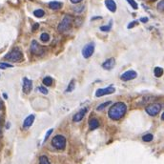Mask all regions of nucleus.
<instances>
[{
    "label": "nucleus",
    "instance_id": "obj_5",
    "mask_svg": "<svg viewBox=\"0 0 164 164\" xmlns=\"http://www.w3.org/2000/svg\"><path fill=\"white\" fill-rule=\"evenodd\" d=\"M145 110H146V113H147L149 115L155 117V115H157L160 112V110H161V105L159 103H154V104H151V105L146 107Z\"/></svg>",
    "mask_w": 164,
    "mask_h": 164
},
{
    "label": "nucleus",
    "instance_id": "obj_27",
    "mask_svg": "<svg viewBox=\"0 0 164 164\" xmlns=\"http://www.w3.org/2000/svg\"><path fill=\"white\" fill-rule=\"evenodd\" d=\"M112 28V24L110 23L108 26H102V27H100V31H102V32H109L110 30H111Z\"/></svg>",
    "mask_w": 164,
    "mask_h": 164
},
{
    "label": "nucleus",
    "instance_id": "obj_32",
    "mask_svg": "<svg viewBox=\"0 0 164 164\" xmlns=\"http://www.w3.org/2000/svg\"><path fill=\"white\" fill-rule=\"evenodd\" d=\"M138 21H133V22H131L129 25H128V29H132L133 27H135L136 25H138Z\"/></svg>",
    "mask_w": 164,
    "mask_h": 164
},
{
    "label": "nucleus",
    "instance_id": "obj_2",
    "mask_svg": "<svg viewBox=\"0 0 164 164\" xmlns=\"http://www.w3.org/2000/svg\"><path fill=\"white\" fill-rule=\"evenodd\" d=\"M5 59H7L8 61H11V62L21 61L23 59L22 52L18 49V48H14L13 50H11L10 53L5 55Z\"/></svg>",
    "mask_w": 164,
    "mask_h": 164
},
{
    "label": "nucleus",
    "instance_id": "obj_36",
    "mask_svg": "<svg viewBox=\"0 0 164 164\" xmlns=\"http://www.w3.org/2000/svg\"><path fill=\"white\" fill-rule=\"evenodd\" d=\"M82 0H71V2L72 3H74V4H76V3H79V2H81Z\"/></svg>",
    "mask_w": 164,
    "mask_h": 164
},
{
    "label": "nucleus",
    "instance_id": "obj_22",
    "mask_svg": "<svg viewBox=\"0 0 164 164\" xmlns=\"http://www.w3.org/2000/svg\"><path fill=\"white\" fill-rule=\"evenodd\" d=\"M153 138H154V136L152 135V134H147V135H145V136H143V141H145V142H150L153 140Z\"/></svg>",
    "mask_w": 164,
    "mask_h": 164
},
{
    "label": "nucleus",
    "instance_id": "obj_37",
    "mask_svg": "<svg viewBox=\"0 0 164 164\" xmlns=\"http://www.w3.org/2000/svg\"><path fill=\"white\" fill-rule=\"evenodd\" d=\"M1 108H2V101L0 100V110H1Z\"/></svg>",
    "mask_w": 164,
    "mask_h": 164
},
{
    "label": "nucleus",
    "instance_id": "obj_9",
    "mask_svg": "<svg viewBox=\"0 0 164 164\" xmlns=\"http://www.w3.org/2000/svg\"><path fill=\"white\" fill-rule=\"evenodd\" d=\"M115 92V89L114 87H107V88H103V89H98V90L95 92V97H103V95H106V94H114Z\"/></svg>",
    "mask_w": 164,
    "mask_h": 164
},
{
    "label": "nucleus",
    "instance_id": "obj_29",
    "mask_svg": "<svg viewBox=\"0 0 164 164\" xmlns=\"http://www.w3.org/2000/svg\"><path fill=\"white\" fill-rule=\"evenodd\" d=\"M83 9H84V6L80 5V6H77V7L74 8V11H76V13H81V11H83Z\"/></svg>",
    "mask_w": 164,
    "mask_h": 164
},
{
    "label": "nucleus",
    "instance_id": "obj_6",
    "mask_svg": "<svg viewBox=\"0 0 164 164\" xmlns=\"http://www.w3.org/2000/svg\"><path fill=\"white\" fill-rule=\"evenodd\" d=\"M94 52V43H89L87 45H85L82 50V55L85 58H89L93 55Z\"/></svg>",
    "mask_w": 164,
    "mask_h": 164
},
{
    "label": "nucleus",
    "instance_id": "obj_39",
    "mask_svg": "<svg viewBox=\"0 0 164 164\" xmlns=\"http://www.w3.org/2000/svg\"><path fill=\"white\" fill-rule=\"evenodd\" d=\"M152 1H156V0H152Z\"/></svg>",
    "mask_w": 164,
    "mask_h": 164
},
{
    "label": "nucleus",
    "instance_id": "obj_8",
    "mask_svg": "<svg viewBox=\"0 0 164 164\" xmlns=\"http://www.w3.org/2000/svg\"><path fill=\"white\" fill-rule=\"evenodd\" d=\"M136 76H138L136 72L133 71V70H130V71H127V72H125V73L122 74L121 76H120V79L123 80V81H129V80L135 79Z\"/></svg>",
    "mask_w": 164,
    "mask_h": 164
},
{
    "label": "nucleus",
    "instance_id": "obj_13",
    "mask_svg": "<svg viewBox=\"0 0 164 164\" xmlns=\"http://www.w3.org/2000/svg\"><path fill=\"white\" fill-rule=\"evenodd\" d=\"M34 121V115H30L29 117H27L26 119L24 120V123H23V127L24 128H30L32 125Z\"/></svg>",
    "mask_w": 164,
    "mask_h": 164
},
{
    "label": "nucleus",
    "instance_id": "obj_16",
    "mask_svg": "<svg viewBox=\"0 0 164 164\" xmlns=\"http://www.w3.org/2000/svg\"><path fill=\"white\" fill-rule=\"evenodd\" d=\"M62 7V3L61 2H57V1H53L49 3V8L52 9V10H58Z\"/></svg>",
    "mask_w": 164,
    "mask_h": 164
},
{
    "label": "nucleus",
    "instance_id": "obj_23",
    "mask_svg": "<svg viewBox=\"0 0 164 164\" xmlns=\"http://www.w3.org/2000/svg\"><path fill=\"white\" fill-rule=\"evenodd\" d=\"M111 103H112L111 101H107V102H104V103L101 104V105L98 106L97 108V111H102V110L105 109L106 107L108 106V105H110V104H111Z\"/></svg>",
    "mask_w": 164,
    "mask_h": 164
},
{
    "label": "nucleus",
    "instance_id": "obj_34",
    "mask_svg": "<svg viewBox=\"0 0 164 164\" xmlns=\"http://www.w3.org/2000/svg\"><path fill=\"white\" fill-rule=\"evenodd\" d=\"M2 124H3V120H2V117H0V136H1V130H2Z\"/></svg>",
    "mask_w": 164,
    "mask_h": 164
},
{
    "label": "nucleus",
    "instance_id": "obj_10",
    "mask_svg": "<svg viewBox=\"0 0 164 164\" xmlns=\"http://www.w3.org/2000/svg\"><path fill=\"white\" fill-rule=\"evenodd\" d=\"M32 90V80L28 79L27 77L23 78V92L25 94H30L31 91Z\"/></svg>",
    "mask_w": 164,
    "mask_h": 164
},
{
    "label": "nucleus",
    "instance_id": "obj_38",
    "mask_svg": "<svg viewBox=\"0 0 164 164\" xmlns=\"http://www.w3.org/2000/svg\"><path fill=\"white\" fill-rule=\"evenodd\" d=\"M161 119H162V120H164V113L161 115Z\"/></svg>",
    "mask_w": 164,
    "mask_h": 164
},
{
    "label": "nucleus",
    "instance_id": "obj_11",
    "mask_svg": "<svg viewBox=\"0 0 164 164\" xmlns=\"http://www.w3.org/2000/svg\"><path fill=\"white\" fill-rule=\"evenodd\" d=\"M86 113H87V109H86V108L81 109L79 112H77L76 114L74 115L73 120H74V122H79V121H81L82 119H83V117H85Z\"/></svg>",
    "mask_w": 164,
    "mask_h": 164
},
{
    "label": "nucleus",
    "instance_id": "obj_21",
    "mask_svg": "<svg viewBox=\"0 0 164 164\" xmlns=\"http://www.w3.org/2000/svg\"><path fill=\"white\" fill-rule=\"evenodd\" d=\"M39 164H51V162L46 156H41L39 157Z\"/></svg>",
    "mask_w": 164,
    "mask_h": 164
},
{
    "label": "nucleus",
    "instance_id": "obj_25",
    "mask_svg": "<svg viewBox=\"0 0 164 164\" xmlns=\"http://www.w3.org/2000/svg\"><path fill=\"white\" fill-rule=\"evenodd\" d=\"M128 3L132 6V8L133 9H135V10H138V3H136L135 0H127Z\"/></svg>",
    "mask_w": 164,
    "mask_h": 164
},
{
    "label": "nucleus",
    "instance_id": "obj_7",
    "mask_svg": "<svg viewBox=\"0 0 164 164\" xmlns=\"http://www.w3.org/2000/svg\"><path fill=\"white\" fill-rule=\"evenodd\" d=\"M31 51L32 53L35 55H41L44 53L43 47H41L39 44L37 43L36 40H32L31 44Z\"/></svg>",
    "mask_w": 164,
    "mask_h": 164
},
{
    "label": "nucleus",
    "instance_id": "obj_12",
    "mask_svg": "<svg viewBox=\"0 0 164 164\" xmlns=\"http://www.w3.org/2000/svg\"><path fill=\"white\" fill-rule=\"evenodd\" d=\"M115 65V58H109L102 64V68L105 70H112Z\"/></svg>",
    "mask_w": 164,
    "mask_h": 164
},
{
    "label": "nucleus",
    "instance_id": "obj_1",
    "mask_svg": "<svg viewBox=\"0 0 164 164\" xmlns=\"http://www.w3.org/2000/svg\"><path fill=\"white\" fill-rule=\"evenodd\" d=\"M126 111H127L126 104L123 102H117L111 106V108H110L108 112V115L113 120H119V119L124 117Z\"/></svg>",
    "mask_w": 164,
    "mask_h": 164
},
{
    "label": "nucleus",
    "instance_id": "obj_26",
    "mask_svg": "<svg viewBox=\"0 0 164 164\" xmlns=\"http://www.w3.org/2000/svg\"><path fill=\"white\" fill-rule=\"evenodd\" d=\"M157 10L161 13H164V0H161L159 4H157Z\"/></svg>",
    "mask_w": 164,
    "mask_h": 164
},
{
    "label": "nucleus",
    "instance_id": "obj_18",
    "mask_svg": "<svg viewBox=\"0 0 164 164\" xmlns=\"http://www.w3.org/2000/svg\"><path fill=\"white\" fill-rule=\"evenodd\" d=\"M74 87H76V82H74V80L73 79V80H72V81L70 82V84L68 85L66 92H67V93H71V92H73V91L74 90Z\"/></svg>",
    "mask_w": 164,
    "mask_h": 164
},
{
    "label": "nucleus",
    "instance_id": "obj_20",
    "mask_svg": "<svg viewBox=\"0 0 164 164\" xmlns=\"http://www.w3.org/2000/svg\"><path fill=\"white\" fill-rule=\"evenodd\" d=\"M43 84L45 86H51L53 84V78L50 76H46L45 78L43 79Z\"/></svg>",
    "mask_w": 164,
    "mask_h": 164
},
{
    "label": "nucleus",
    "instance_id": "obj_17",
    "mask_svg": "<svg viewBox=\"0 0 164 164\" xmlns=\"http://www.w3.org/2000/svg\"><path fill=\"white\" fill-rule=\"evenodd\" d=\"M154 74L157 77H160L163 74V69L160 67H156L154 70Z\"/></svg>",
    "mask_w": 164,
    "mask_h": 164
},
{
    "label": "nucleus",
    "instance_id": "obj_28",
    "mask_svg": "<svg viewBox=\"0 0 164 164\" xmlns=\"http://www.w3.org/2000/svg\"><path fill=\"white\" fill-rule=\"evenodd\" d=\"M7 68H13V65L8 63H0V69H7Z\"/></svg>",
    "mask_w": 164,
    "mask_h": 164
},
{
    "label": "nucleus",
    "instance_id": "obj_3",
    "mask_svg": "<svg viewBox=\"0 0 164 164\" xmlns=\"http://www.w3.org/2000/svg\"><path fill=\"white\" fill-rule=\"evenodd\" d=\"M72 24H73V17H72L71 16H64L63 20L60 22V24L58 25V32H64L68 31V30L71 29L72 27Z\"/></svg>",
    "mask_w": 164,
    "mask_h": 164
},
{
    "label": "nucleus",
    "instance_id": "obj_31",
    "mask_svg": "<svg viewBox=\"0 0 164 164\" xmlns=\"http://www.w3.org/2000/svg\"><path fill=\"white\" fill-rule=\"evenodd\" d=\"M53 129H50L49 131H48L47 132V134H46V136H45V138H44V140H47L48 139V138H49V136H51V134H53Z\"/></svg>",
    "mask_w": 164,
    "mask_h": 164
},
{
    "label": "nucleus",
    "instance_id": "obj_14",
    "mask_svg": "<svg viewBox=\"0 0 164 164\" xmlns=\"http://www.w3.org/2000/svg\"><path fill=\"white\" fill-rule=\"evenodd\" d=\"M105 5L106 7L108 8V10L110 11H112V13H115V11H117V4H115L114 0H106Z\"/></svg>",
    "mask_w": 164,
    "mask_h": 164
},
{
    "label": "nucleus",
    "instance_id": "obj_4",
    "mask_svg": "<svg viewBox=\"0 0 164 164\" xmlns=\"http://www.w3.org/2000/svg\"><path fill=\"white\" fill-rule=\"evenodd\" d=\"M52 144L57 150H64L65 147H66V138L63 136L57 135L53 138Z\"/></svg>",
    "mask_w": 164,
    "mask_h": 164
},
{
    "label": "nucleus",
    "instance_id": "obj_15",
    "mask_svg": "<svg viewBox=\"0 0 164 164\" xmlns=\"http://www.w3.org/2000/svg\"><path fill=\"white\" fill-rule=\"evenodd\" d=\"M89 126H90L91 130H95L97 128H98V126H99V122H98L97 119L92 118V119H90V121H89Z\"/></svg>",
    "mask_w": 164,
    "mask_h": 164
},
{
    "label": "nucleus",
    "instance_id": "obj_30",
    "mask_svg": "<svg viewBox=\"0 0 164 164\" xmlns=\"http://www.w3.org/2000/svg\"><path fill=\"white\" fill-rule=\"evenodd\" d=\"M38 90H39L41 93L44 94H48V90L45 87H43V86H40V87H38Z\"/></svg>",
    "mask_w": 164,
    "mask_h": 164
},
{
    "label": "nucleus",
    "instance_id": "obj_33",
    "mask_svg": "<svg viewBox=\"0 0 164 164\" xmlns=\"http://www.w3.org/2000/svg\"><path fill=\"white\" fill-rule=\"evenodd\" d=\"M38 27H39V24H38V23H35L34 25L32 26V31L34 32L35 30H36V29H38Z\"/></svg>",
    "mask_w": 164,
    "mask_h": 164
},
{
    "label": "nucleus",
    "instance_id": "obj_19",
    "mask_svg": "<svg viewBox=\"0 0 164 164\" xmlns=\"http://www.w3.org/2000/svg\"><path fill=\"white\" fill-rule=\"evenodd\" d=\"M34 14L35 17H38V18H40V17H43L44 14H45V11H44L43 10H41V9H39V10H35L34 11Z\"/></svg>",
    "mask_w": 164,
    "mask_h": 164
},
{
    "label": "nucleus",
    "instance_id": "obj_35",
    "mask_svg": "<svg viewBox=\"0 0 164 164\" xmlns=\"http://www.w3.org/2000/svg\"><path fill=\"white\" fill-rule=\"evenodd\" d=\"M140 21L143 22V23H146L148 21V18H147V17H142V18H140Z\"/></svg>",
    "mask_w": 164,
    "mask_h": 164
},
{
    "label": "nucleus",
    "instance_id": "obj_24",
    "mask_svg": "<svg viewBox=\"0 0 164 164\" xmlns=\"http://www.w3.org/2000/svg\"><path fill=\"white\" fill-rule=\"evenodd\" d=\"M40 39L42 42H48V41L50 40V35L46 34V32H43L42 34H41V36H40Z\"/></svg>",
    "mask_w": 164,
    "mask_h": 164
}]
</instances>
